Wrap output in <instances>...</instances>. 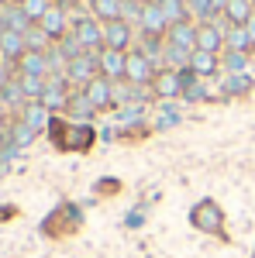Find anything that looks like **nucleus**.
Segmentation results:
<instances>
[{
	"label": "nucleus",
	"instance_id": "1",
	"mask_svg": "<svg viewBox=\"0 0 255 258\" xmlns=\"http://www.w3.org/2000/svg\"><path fill=\"white\" fill-rule=\"evenodd\" d=\"M48 138L59 152H90L97 131L93 124H79V120H66V117H52L48 120Z\"/></svg>",
	"mask_w": 255,
	"mask_h": 258
},
{
	"label": "nucleus",
	"instance_id": "2",
	"mask_svg": "<svg viewBox=\"0 0 255 258\" xmlns=\"http://www.w3.org/2000/svg\"><path fill=\"white\" fill-rule=\"evenodd\" d=\"M190 224H193L200 234H211V238H228V220H224V210L221 203L211 197L196 200L193 210H190Z\"/></svg>",
	"mask_w": 255,
	"mask_h": 258
},
{
	"label": "nucleus",
	"instance_id": "3",
	"mask_svg": "<svg viewBox=\"0 0 255 258\" xmlns=\"http://www.w3.org/2000/svg\"><path fill=\"white\" fill-rule=\"evenodd\" d=\"M79 227H83V210H79L76 203H62V207H56L48 217L41 220V234H48V238L76 234Z\"/></svg>",
	"mask_w": 255,
	"mask_h": 258
},
{
	"label": "nucleus",
	"instance_id": "4",
	"mask_svg": "<svg viewBox=\"0 0 255 258\" xmlns=\"http://www.w3.org/2000/svg\"><path fill=\"white\" fill-rule=\"evenodd\" d=\"M97 76H100V52H83V55H76V59L66 66V80L76 83L79 90L86 83H93Z\"/></svg>",
	"mask_w": 255,
	"mask_h": 258
},
{
	"label": "nucleus",
	"instance_id": "5",
	"mask_svg": "<svg viewBox=\"0 0 255 258\" xmlns=\"http://www.w3.org/2000/svg\"><path fill=\"white\" fill-rule=\"evenodd\" d=\"M156 62L148 59V55H141L138 48H131L128 52V73H124V83H131V86H152V80H156Z\"/></svg>",
	"mask_w": 255,
	"mask_h": 258
},
{
	"label": "nucleus",
	"instance_id": "6",
	"mask_svg": "<svg viewBox=\"0 0 255 258\" xmlns=\"http://www.w3.org/2000/svg\"><path fill=\"white\" fill-rule=\"evenodd\" d=\"M73 35L86 52H104V24L93 14L90 18H73Z\"/></svg>",
	"mask_w": 255,
	"mask_h": 258
},
{
	"label": "nucleus",
	"instance_id": "7",
	"mask_svg": "<svg viewBox=\"0 0 255 258\" xmlns=\"http://www.w3.org/2000/svg\"><path fill=\"white\" fill-rule=\"evenodd\" d=\"M224 28H228V21H203V24H196V52L221 55V48H224Z\"/></svg>",
	"mask_w": 255,
	"mask_h": 258
},
{
	"label": "nucleus",
	"instance_id": "8",
	"mask_svg": "<svg viewBox=\"0 0 255 258\" xmlns=\"http://www.w3.org/2000/svg\"><path fill=\"white\" fill-rule=\"evenodd\" d=\"M69 80H66V73L59 76H48L45 80V93H41V107L48 110V114H56V110H66V103H69Z\"/></svg>",
	"mask_w": 255,
	"mask_h": 258
},
{
	"label": "nucleus",
	"instance_id": "9",
	"mask_svg": "<svg viewBox=\"0 0 255 258\" xmlns=\"http://www.w3.org/2000/svg\"><path fill=\"white\" fill-rule=\"evenodd\" d=\"M131 38H135V28L124 18L104 24V48H114V52H131Z\"/></svg>",
	"mask_w": 255,
	"mask_h": 258
},
{
	"label": "nucleus",
	"instance_id": "10",
	"mask_svg": "<svg viewBox=\"0 0 255 258\" xmlns=\"http://www.w3.org/2000/svg\"><path fill=\"white\" fill-rule=\"evenodd\" d=\"M148 90H152V97H159V100L183 97V73H176V69H159Z\"/></svg>",
	"mask_w": 255,
	"mask_h": 258
},
{
	"label": "nucleus",
	"instance_id": "11",
	"mask_svg": "<svg viewBox=\"0 0 255 258\" xmlns=\"http://www.w3.org/2000/svg\"><path fill=\"white\" fill-rule=\"evenodd\" d=\"M138 24H141V38H166V31H169V21H166V14H162V7L156 0L141 7V21Z\"/></svg>",
	"mask_w": 255,
	"mask_h": 258
},
{
	"label": "nucleus",
	"instance_id": "12",
	"mask_svg": "<svg viewBox=\"0 0 255 258\" xmlns=\"http://www.w3.org/2000/svg\"><path fill=\"white\" fill-rule=\"evenodd\" d=\"M83 93H86V100L97 107V114L100 110H114V83L107 80V76H97L93 83H86Z\"/></svg>",
	"mask_w": 255,
	"mask_h": 258
},
{
	"label": "nucleus",
	"instance_id": "13",
	"mask_svg": "<svg viewBox=\"0 0 255 258\" xmlns=\"http://www.w3.org/2000/svg\"><path fill=\"white\" fill-rule=\"evenodd\" d=\"M124 73H128V52L104 48L100 52V76H107L111 83H124Z\"/></svg>",
	"mask_w": 255,
	"mask_h": 258
},
{
	"label": "nucleus",
	"instance_id": "14",
	"mask_svg": "<svg viewBox=\"0 0 255 258\" xmlns=\"http://www.w3.org/2000/svg\"><path fill=\"white\" fill-rule=\"evenodd\" d=\"M38 28L52 41H62L69 31H73V28H69V18H66V11H62V7H48V14L38 21Z\"/></svg>",
	"mask_w": 255,
	"mask_h": 258
},
{
	"label": "nucleus",
	"instance_id": "15",
	"mask_svg": "<svg viewBox=\"0 0 255 258\" xmlns=\"http://www.w3.org/2000/svg\"><path fill=\"white\" fill-rule=\"evenodd\" d=\"M66 117H73V120H79V124H90V120L97 117V107L86 100V93L83 90H73L69 93V103H66V110H62Z\"/></svg>",
	"mask_w": 255,
	"mask_h": 258
},
{
	"label": "nucleus",
	"instance_id": "16",
	"mask_svg": "<svg viewBox=\"0 0 255 258\" xmlns=\"http://www.w3.org/2000/svg\"><path fill=\"white\" fill-rule=\"evenodd\" d=\"M24 52H28V45H24V35L18 31H0V62H21L24 59Z\"/></svg>",
	"mask_w": 255,
	"mask_h": 258
},
{
	"label": "nucleus",
	"instance_id": "17",
	"mask_svg": "<svg viewBox=\"0 0 255 258\" xmlns=\"http://www.w3.org/2000/svg\"><path fill=\"white\" fill-rule=\"evenodd\" d=\"M166 41H169V45H179V48H186V52H193V48H196V24H193V21L169 24V31H166Z\"/></svg>",
	"mask_w": 255,
	"mask_h": 258
},
{
	"label": "nucleus",
	"instance_id": "18",
	"mask_svg": "<svg viewBox=\"0 0 255 258\" xmlns=\"http://www.w3.org/2000/svg\"><path fill=\"white\" fill-rule=\"evenodd\" d=\"M255 14V4L252 0H228L224 4V21L231 24V28H245Z\"/></svg>",
	"mask_w": 255,
	"mask_h": 258
},
{
	"label": "nucleus",
	"instance_id": "19",
	"mask_svg": "<svg viewBox=\"0 0 255 258\" xmlns=\"http://www.w3.org/2000/svg\"><path fill=\"white\" fill-rule=\"evenodd\" d=\"M190 73L200 76V80H207V76H217L221 73V55H211V52H196L190 55Z\"/></svg>",
	"mask_w": 255,
	"mask_h": 258
},
{
	"label": "nucleus",
	"instance_id": "20",
	"mask_svg": "<svg viewBox=\"0 0 255 258\" xmlns=\"http://www.w3.org/2000/svg\"><path fill=\"white\" fill-rule=\"evenodd\" d=\"M18 73L21 76H41V80H48V59H45V52H24V59L18 62Z\"/></svg>",
	"mask_w": 255,
	"mask_h": 258
},
{
	"label": "nucleus",
	"instance_id": "21",
	"mask_svg": "<svg viewBox=\"0 0 255 258\" xmlns=\"http://www.w3.org/2000/svg\"><path fill=\"white\" fill-rule=\"evenodd\" d=\"M121 7H124V0H90V14H93L100 24L118 21L121 18Z\"/></svg>",
	"mask_w": 255,
	"mask_h": 258
},
{
	"label": "nucleus",
	"instance_id": "22",
	"mask_svg": "<svg viewBox=\"0 0 255 258\" xmlns=\"http://www.w3.org/2000/svg\"><path fill=\"white\" fill-rule=\"evenodd\" d=\"M21 120H24V124H31V127L38 131V127H48V120H52V117H48V110L41 107V100H31V103H24Z\"/></svg>",
	"mask_w": 255,
	"mask_h": 258
},
{
	"label": "nucleus",
	"instance_id": "23",
	"mask_svg": "<svg viewBox=\"0 0 255 258\" xmlns=\"http://www.w3.org/2000/svg\"><path fill=\"white\" fill-rule=\"evenodd\" d=\"M159 7H162V14L169 24H183V21H190V7H186V0H156Z\"/></svg>",
	"mask_w": 255,
	"mask_h": 258
},
{
	"label": "nucleus",
	"instance_id": "24",
	"mask_svg": "<svg viewBox=\"0 0 255 258\" xmlns=\"http://www.w3.org/2000/svg\"><path fill=\"white\" fill-rule=\"evenodd\" d=\"M224 52H252L245 28H231V24L224 28Z\"/></svg>",
	"mask_w": 255,
	"mask_h": 258
},
{
	"label": "nucleus",
	"instance_id": "25",
	"mask_svg": "<svg viewBox=\"0 0 255 258\" xmlns=\"http://www.w3.org/2000/svg\"><path fill=\"white\" fill-rule=\"evenodd\" d=\"M186 7H190V18H196V24H203V21H217L214 0H186Z\"/></svg>",
	"mask_w": 255,
	"mask_h": 258
},
{
	"label": "nucleus",
	"instance_id": "26",
	"mask_svg": "<svg viewBox=\"0 0 255 258\" xmlns=\"http://www.w3.org/2000/svg\"><path fill=\"white\" fill-rule=\"evenodd\" d=\"M221 69H224L228 76H238V73H245V69H248V52H224V59H221Z\"/></svg>",
	"mask_w": 255,
	"mask_h": 258
},
{
	"label": "nucleus",
	"instance_id": "27",
	"mask_svg": "<svg viewBox=\"0 0 255 258\" xmlns=\"http://www.w3.org/2000/svg\"><path fill=\"white\" fill-rule=\"evenodd\" d=\"M228 97H238V93H248L252 90V76L248 73H238V76H224V86H221Z\"/></svg>",
	"mask_w": 255,
	"mask_h": 258
},
{
	"label": "nucleus",
	"instance_id": "28",
	"mask_svg": "<svg viewBox=\"0 0 255 258\" xmlns=\"http://www.w3.org/2000/svg\"><path fill=\"white\" fill-rule=\"evenodd\" d=\"M48 41H52V38L41 31L38 24H31V28L24 31V45H28V52H48Z\"/></svg>",
	"mask_w": 255,
	"mask_h": 258
},
{
	"label": "nucleus",
	"instance_id": "29",
	"mask_svg": "<svg viewBox=\"0 0 255 258\" xmlns=\"http://www.w3.org/2000/svg\"><path fill=\"white\" fill-rule=\"evenodd\" d=\"M35 135H38V131H35L31 124L18 120V124L11 127V148H24V145H31V141H35Z\"/></svg>",
	"mask_w": 255,
	"mask_h": 258
},
{
	"label": "nucleus",
	"instance_id": "30",
	"mask_svg": "<svg viewBox=\"0 0 255 258\" xmlns=\"http://www.w3.org/2000/svg\"><path fill=\"white\" fill-rule=\"evenodd\" d=\"M21 90H24V97L28 100H41V93H45V80L41 76H21Z\"/></svg>",
	"mask_w": 255,
	"mask_h": 258
},
{
	"label": "nucleus",
	"instance_id": "31",
	"mask_svg": "<svg viewBox=\"0 0 255 258\" xmlns=\"http://www.w3.org/2000/svg\"><path fill=\"white\" fill-rule=\"evenodd\" d=\"M59 52H62V59H66V66H69V62L76 59V55H83L86 48H83V45H79V41H76V35L69 31V35H66V38L59 41Z\"/></svg>",
	"mask_w": 255,
	"mask_h": 258
},
{
	"label": "nucleus",
	"instance_id": "32",
	"mask_svg": "<svg viewBox=\"0 0 255 258\" xmlns=\"http://www.w3.org/2000/svg\"><path fill=\"white\" fill-rule=\"evenodd\" d=\"M21 7H24V14L31 18V24H38V21L48 14V7H52V4H48V0H24Z\"/></svg>",
	"mask_w": 255,
	"mask_h": 258
},
{
	"label": "nucleus",
	"instance_id": "33",
	"mask_svg": "<svg viewBox=\"0 0 255 258\" xmlns=\"http://www.w3.org/2000/svg\"><path fill=\"white\" fill-rule=\"evenodd\" d=\"M0 97H4V103H11V107H21V103H24V90H21V83H7V86H4V90H0Z\"/></svg>",
	"mask_w": 255,
	"mask_h": 258
},
{
	"label": "nucleus",
	"instance_id": "34",
	"mask_svg": "<svg viewBox=\"0 0 255 258\" xmlns=\"http://www.w3.org/2000/svg\"><path fill=\"white\" fill-rule=\"evenodd\" d=\"M97 193H100V197H107V193H121V182H118V179H100Z\"/></svg>",
	"mask_w": 255,
	"mask_h": 258
},
{
	"label": "nucleus",
	"instance_id": "35",
	"mask_svg": "<svg viewBox=\"0 0 255 258\" xmlns=\"http://www.w3.org/2000/svg\"><path fill=\"white\" fill-rule=\"evenodd\" d=\"M7 83H11V66H7V62H0V90H4Z\"/></svg>",
	"mask_w": 255,
	"mask_h": 258
},
{
	"label": "nucleus",
	"instance_id": "36",
	"mask_svg": "<svg viewBox=\"0 0 255 258\" xmlns=\"http://www.w3.org/2000/svg\"><path fill=\"white\" fill-rule=\"evenodd\" d=\"M245 35H248V45H252V52H255V14H252V21L245 24Z\"/></svg>",
	"mask_w": 255,
	"mask_h": 258
},
{
	"label": "nucleus",
	"instance_id": "37",
	"mask_svg": "<svg viewBox=\"0 0 255 258\" xmlns=\"http://www.w3.org/2000/svg\"><path fill=\"white\" fill-rule=\"evenodd\" d=\"M14 214H18L14 207H0V220H11V217H14Z\"/></svg>",
	"mask_w": 255,
	"mask_h": 258
},
{
	"label": "nucleus",
	"instance_id": "38",
	"mask_svg": "<svg viewBox=\"0 0 255 258\" xmlns=\"http://www.w3.org/2000/svg\"><path fill=\"white\" fill-rule=\"evenodd\" d=\"M4 172H7V159L0 155V176H4Z\"/></svg>",
	"mask_w": 255,
	"mask_h": 258
},
{
	"label": "nucleus",
	"instance_id": "39",
	"mask_svg": "<svg viewBox=\"0 0 255 258\" xmlns=\"http://www.w3.org/2000/svg\"><path fill=\"white\" fill-rule=\"evenodd\" d=\"M0 135H4V114H0Z\"/></svg>",
	"mask_w": 255,
	"mask_h": 258
},
{
	"label": "nucleus",
	"instance_id": "40",
	"mask_svg": "<svg viewBox=\"0 0 255 258\" xmlns=\"http://www.w3.org/2000/svg\"><path fill=\"white\" fill-rule=\"evenodd\" d=\"M135 4H141V7H145V4H152V0H135Z\"/></svg>",
	"mask_w": 255,
	"mask_h": 258
},
{
	"label": "nucleus",
	"instance_id": "41",
	"mask_svg": "<svg viewBox=\"0 0 255 258\" xmlns=\"http://www.w3.org/2000/svg\"><path fill=\"white\" fill-rule=\"evenodd\" d=\"M11 4H24V0H11Z\"/></svg>",
	"mask_w": 255,
	"mask_h": 258
},
{
	"label": "nucleus",
	"instance_id": "42",
	"mask_svg": "<svg viewBox=\"0 0 255 258\" xmlns=\"http://www.w3.org/2000/svg\"><path fill=\"white\" fill-rule=\"evenodd\" d=\"M4 4H7V0H0V7H4Z\"/></svg>",
	"mask_w": 255,
	"mask_h": 258
}]
</instances>
